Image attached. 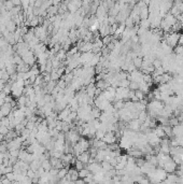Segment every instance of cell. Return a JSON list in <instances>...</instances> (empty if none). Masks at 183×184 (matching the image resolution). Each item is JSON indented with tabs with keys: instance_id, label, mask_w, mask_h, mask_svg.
Here are the masks:
<instances>
[{
	"instance_id": "5bb4252c",
	"label": "cell",
	"mask_w": 183,
	"mask_h": 184,
	"mask_svg": "<svg viewBox=\"0 0 183 184\" xmlns=\"http://www.w3.org/2000/svg\"><path fill=\"white\" fill-rule=\"evenodd\" d=\"M130 81L128 79H123V80H120V84L118 86H122V87H128L129 86Z\"/></svg>"
},
{
	"instance_id": "8fae6325",
	"label": "cell",
	"mask_w": 183,
	"mask_h": 184,
	"mask_svg": "<svg viewBox=\"0 0 183 184\" xmlns=\"http://www.w3.org/2000/svg\"><path fill=\"white\" fill-rule=\"evenodd\" d=\"M5 177H7L9 180L11 181V182H15V181H16V174L14 173V171L8 172V173H5Z\"/></svg>"
},
{
	"instance_id": "9a60e30c",
	"label": "cell",
	"mask_w": 183,
	"mask_h": 184,
	"mask_svg": "<svg viewBox=\"0 0 183 184\" xmlns=\"http://www.w3.org/2000/svg\"><path fill=\"white\" fill-rule=\"evenodd\" d=\"M9 130H10V128H9L8 126H4V125H1V126H0V134H2L3 136L7 135L9 132Z\"/></svg>"
},
{
	"instance_id": "2e32d148",
	"label": "cell",
	"mask_w": 183,
	"mask_h": 184,
	"mask_svg": "<svg viewBox=\"0 0 183 184\" xmlns=\"http://www.w3.org/2000/svg\"><path fill=\"white\" fill-rule=\"evenodd\" d=\"M13 3H14V5H20L22 4V0H11Z\"/></svg>"
},
{
	"instance_id": "52a82bcc",
	"label": "cell",
	"mask_w": 183,
	"mask_h": 184,
	"mask_svg": "<svg viewBox=\"0 0 183 184\" xmlns=\"http://www.w3.org/2000/svg\"><path fill=\"white\" fill-rule=\"evenodd\" d=\"M90 173V171L87 169V168H83L81 170H79V178H81V179H84L85 177H87L88 174Z\"/></svg>"
},
{
	"instance_id": "8992f818",
	"label": "cell",
	"mask_w": 183,
	"mask_h": 184,
	"mask_svg": "<svg viewBox=\"0 0 183 184\" xmlns=\"http://www.w3.org/2000/svg\"><path fill=\"white\" fill-rule=\"evenodd\" d=\"M68 170H69V168H61V169H58V173H57V177H58V179H63L64 177H66V174L68 173Z\"/></svg>"
},
{
	"instance_id": "e0dca14e",
	"label": "cell",
	"mask_w": 183,
	"mask_h": 184,
	"mask_svg": "<svg viewBox=\"0 0 183 184\" xmlns=\"http://www.w3.org/2000/svg\"><path fill=\"white\" fill-rule=\"evenodd\" d=\"M3 139H4V136L2 135V134H0V142H1V141H3Z\"/></svg>"
},
{
	"instance_id": "3957f363",
	"label": "cell",
	"mask_w": 183,
	"mask_h": 184,
	"mask_svg": "<svg viewBox=\"0 0 183 184\" xmlns=\"http://www.w3.org/2000/svg\"><path fill=\"white\" fill-rule=\"evenodd\" d=\"M5 27L8 29V31H10V33H14V31L17 29V24L13 20H10L5 23Z\"/></svg>"
},
{
	"instance_id": "7a4b0ae2",
	"label": "cell",
	"mask_w": 183,
	"mask_h": 184,
	"mask_svg": "<svg viewBox=\"0 0 183 184\" xmlns=\"http://www.w3.org/2000/svg\"><path fill=\"white\" fill-rule=\"evenodd\" d=\"M11 111H12V106L10 102H4L3 105L0 107V112L3 116H8Z\"/></svg>"
},
{
	"instance_id": "277c9868",
	"label": "cell",
	"mask_w": 183,
	"mask_h": 184,
	"mask_svg": "<svg viewBox=\"0 0 183 184\" xmlns=\"http://www.w3.org/2000/svg\"><path fill=\"white\" fill-rule=\"evenodd\" d=\"M153 131H154L155 135L157 136V137H159V138H165V137H166V134H165V130H164L163 126L157 125V126L153 129Z\"/></svg>"
},
{
	"instance_id": "ac0fdd59",
	"label": "cell",
	"mask_w": 183,
	"mask_h": 184,
	"mask_svg": "<svg viewBox=\"0 0 183 184\" xmlns=\"http://www.w3.org/2000/svg\"><path fill=\"white\" fill-rule=\"evenodd\" d=\"M173 1H175V0H173Z\"/></svg>"
},
{
	"instance_id": "30bf717a",
	"label": "cell",
	"mask_w": 183,
	"mask_h": 184,
	"mask_svg": "<svg viewBox=\"0 0 183 184\" xmlns=\"http://www.w3.org/2000/svg\"><path fill=\"white\" fill-rule=\"evenodd\" d=\"M135 95H136V97L139 99V100H142L144 97H146V94L143 93L141 90H135Z\"/></svg>"
},
{
	"instance_id": "9c48e42d",
	"label": "cell",
	"mask_w": 183,
	"mask_h": 184,
	"mask_svg": "<svg viewBox=\"0 0 183 184\" xmlns=\"http://www.w3.org/2000/svg\"><path fill=\"white\" fill-rule=\"evenodd\" d=\"M105 134H106V131L99 128V129H97L96 132H95V138H96V139H102L103 136H105Z\"/></svg>"
},
{
	"instance_id": "ba28073f",
	"label": "cell",
	"mask_w": 183,
	"mask_h": 184,
	"mask_svg": "<svg viewBox=\"0 0 183 184\" xmlns=\"http://www.w3.org/2000/svg\"><path fill=\"white\" fill-rule=\"evenodd\" d=\"M129 90H139V87H140V83L139 82H136V81H130L129 83Z\"/></svg>"
},
{
	"instance_id": "6da1fadb",
	"label": "cell",
	"mask_w": 183,
	"mask_h": 184,
	"mask_svg": "<svg viewBox=\"0 0 183 184\" xmlns=\"http://www.w3.org/2000/svg\"><path fill=\"white\" fill-rule=\"evenodd\" d=\"M177 164L173 162L172 160H168L167 163H165V165H164V170L167 172V173H171V172H176V170H177Z\"/></svg>"
},
{
	"instance_id": "4fadbf2b",
	"label": "cell",
	"mask_w": 183,
	"mask_h": 184,
	"mask_svg": "<svg viewBox=\"0 0 183 184\" xmlns=\"http://www.w3.org/2000/svg\"><path fill=\"white\" fill-rule=\"evenodd\" d=\"M74 168H76L78 171H79V170H81V169H83V168H84V164L82 163L81 160H76V163H74Z\"/></svg>"
},
{
	"instance_id": "5b68a950",
	"label": "cell",
	"mask_w": 183,
	"mask_h": 184,
	"mask_svg": "<svg viewBox=\"0 0 183 184\" xmlns=\"http://www.w3.org/2000/svg\"><path fill=\"white\" fill-rule=\"evenodd\" d=\"M41 167L44 169L45 171H50V169L52 168V164L50 162V158H45L41 162Z\"/></svg>"
},
{
	"instance_id": "7c38bea8",
	"label": "cell",
	"mask_w": 183,
	"mask_h": 184,
	"mask_svg": "<svg viewBox=\"0 0 183 184\" xmlns=\"http://www.w3.org/2000/svg\"><path fill=\"white\" fill-rule=\"evenodd\" d=\"M57 86H58L59 88H63V90H65L66 86H67V82H66L64 79H59V80L57 81Z\"/></svg>"
}]
</instances>
